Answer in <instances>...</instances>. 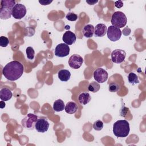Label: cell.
Returning a JSON list of instances; mask_svg holds the SVG:
<instances>
[{
    "instance_id": "6da1fadb",
    "label": "cell",
    "mask_w": 146,
    "mask_h": 146,
    "mask_svg": "<svg viewBox=\"0 0 146 146\" xmlns=\"http://www.w3.org/2000/svg\"><path fill=\"white\" fill-rule=\"evenodd\" d=\"M23 66L17 60H13L6 64L2 69V74L7 80L15 81L23 75Z\"/></svg>"
},
{
    "instance_id": "7a4b0ae2",
    "label": "cell",
    "mask_w": 146,
    "mask_h": 146,
    "mask_svg": "<svg viewBox=\"0 0 146 146\" xmlns=\"http://www.w3.org/2000/svg\"><path fill=\"white\" fill-rule=\"evenodd\" d=\"M129 131V124L125 120H119L113 124V133L117 137H127Z\"/></svg>"
},
{
    "instance_id": "3957f363",
    "label": "cell",
    "mask_w": 146,
    "mask_h": 146,
    "mask_svg": "<svg viewBox=\"0 0 146 146\" xmlns=\"http://www.w3.org/2000/svg\"><path fill=\"white\" fill-rule=\"evenodd\" d=\"M15 2L14 0H2L0 8V18L7 19L12 15V11Z\"/></svg>"
},
{
    "instance_id": "277c9868",
    "label": "cell",
    "mask_w": 146,
    "mask_h": 146,
    "mask_svg": "<svg viewBox=\"0 0 146 146\" xmlns=\"http://www.w3.org/2000/svg\"><path fill=\"white\" fill-rule=\"evenodd\" d=\"M127 22V19L124 13L118 11L112 14L111 19L112 26L119 29L122 28L126 25Z\"/></svg>"
},
{
    "instance_id": "5b68a950",
    "label": "cell",
    "mask_w": 146,
    "mask_h": 146,
    "mask_svg": "<svg viewBox=\"0 0 146 146\" xmlns=\"http://www.w3.org/2000/svg\"><path fill=\"white\" fill-rule=\"evenodd\" d=\"M38 116L33 113H29L21 121L23 127L27 129H33L38 120Z\"/></svg>"
},
{
    "instance_id": "8992f818",
    "label": "cell",
    "mask_w": 146,
    "mask_h": 146,
    "mask_svg": "<svg viewBox=\"0 0 146 146\" xmlns=\"http://www.w3.org/2000/svg\"><path fill=\"white\" fill-rule=\"evenodd\" d=\"M26 8L25 5L21 3H16L14 6L12 11V15L14 18L21 19L26 14Z\"/></svg>"
},
{
    "instance_id": "52a82bcc",
    "label": "cell",
    "mask_w": 146,
    "mask_h": 146,
    "mask_svg": "<svg viewBox=\"0 0 146 146\" xmlns=\"http://www.w3.org/2000/svg\"><path fill=\"white\" fill-rule=\"evenodd\" d=\"M121 31L120 29L110 26L107 29V35L108 38L112 42H116L120 39L121 36Z\"/></svg>"
},
{
    "instance_id": "ba28073f",
    "label": "cell",
    "mask_w": 146,
    "mask_h": 146,
    "mask_svg": "<svg viewBox=\"0 0 146 146\" xmlns=\"http://www.w3.org/2000/svg\"><path fill=\"white\" fill-rule=\"evenodd\" d=\"M70 47L65 43L58 44L55 48V55L60 58L67 56L70 54Z\"/></svg>"
},
{
    "instance_id": "9c48e42d",
    "label": "cell",
    "mask_w": 146,
    "mask_h": 146,
    "mask_svg": "<svg viewBox=\"0 0 146 146\" xmlns=\"http://www.w3.org/2000/svg\"><path fill=\"white\" fill-rule=\"evenodd\" d=\"M84 62L83 58L78 54L71 55L68 59V65L73 69L79 68Z\"/></svg>"
},
{
    "instance_id": "30bf717a",
    "label": "cell",
    "mask_w": 146,
    "mask_h": 146,
    "mask_svg": "<svg viewBox=\"0 0 146 146\" xmlns=\"http://www.w3.org/2000/svg\"><path fill=\"white\" fill-rule=\"evenodd\" d=\"M94 78L96 82L103 83L107 80L108 73L104 69L98 68L94 72Z\"/></svg>"
},
{
    "instance_id": "8fae6325",
    "label": "cell",
    "mask_w": 146,
    "mask_h": 146,
    "mask_svg": "<svg viewBox=\"0 0 146 146\" xmlns=\"http://www.w3.org/2000/svg\"><path fill=\"white\" fill-rule=\"evenodd\" d=\"M125 52L121 49H116L111 53V60L112 62L115 63H121L123 62L125 58Z\"/></svg>"
},
{
    "instance_id": "7c38bea8",
    "label": "cell",
    "mask_w": 146,
    "mask_h": 146,
    "mask_svg": "<svg viewBox=\"0 0 146 146\" xmlns=\"http://www.w3.org/2000/svg\"><path fill=\"white\" fill-rule=\"evenodd\" d=\"M49 125L50 124L46 119H38L35 123V128L38 132L44 133L47 131Z\"/></svg>"
},
{
    "instance_id": "4fadbf2b",
    "label": "cell",
    "mask_w": 146,
    "mask_h": 146,
    "mask_svg": "<svg viewBox=\"0 0 146 146\" xmlns=\"http://www.w3.org/2000/svg\"><path fill=\"white\" fill-rule=\"evenodd\" d=\"M62 40L65 44L67 45H71L75 42L76 36L75 33L68 30L64 33L62 37Z\"/></svg>"
},
{
    "instance_id": "5bb4252c",
    "label": "cell",
    "mask_w": 146,
    "mask_h": 146,
    "mask_svg": "<svg viewBox=\"0 0 146 146\" xmlns=\"http://www.w3.org/2000/svg\"><path fill=\"white\" fill-rule=\"evenodd\" d=\"M107 31L106 25L103 23H99L96 25L94 29V34L96 37H102L106 35Z\"/></svg>"
},
{
    "instance_id": "9a60e30c",
    "label": "cell",
    "mask_w": 146,
    "mask_h": 146,
    "mask_svg": "<svg viewBox=\"0 0 146 146\" xmlns=\"http://www.w3.org/2000/svg\"><path fill=\"white\" fill-rule=\"evenodd\" d=\"M13 96V93L11 90L6 87L2 88L0 91V99L3 101H8Z\"/></svg>"
},
{
    "instance_id": "2e32d148",
    "label": "cell",
    "mask_w": 146,
    "mask_h": 146,
    "mask_svg": "<svg viewBox=\"0 0 146 146\" xmlns=\"http://www.w3.org/2000/svg\"><path fill=\"white\" fill-rule=\"evenodd\" d=\"M95 27L92 25L88 24L84 26L82 30L83 35L86 38H91L94 34Z\"/></svg>"
},
{
    "instance_id": "e0dca14e",
    "label": "cell",
    "mask_w": 146,
    "mask_h": 146,
    "mask_svg": "<svg viewBox=\"0 0 146 146\" xmlns=\"http://www.w3.org/2000/svg\"><path fill=\"white\" fill-rule=\"evenodd\" d=\"M64 110L68 114H73L77 111L78 106L74 102H68L64 107Z\"/></svg>"
},
{
    "instance_id": "ac0fdd59",
    "label": "cell",
    "mask_w": 146,
    "mask_h": 146,
    "mask_svg": "<svg viewBox=\"0 0 146 146\" xmlns=\"http://www.w3.org/2000/svg\"><path fill=\"white\" fill-rule=\"evenodd\" d=\"M58 78L62 82L68 81L71 77V73L68 70L63 69L60 70L58 73Z\"/></svg>"
},
{
    "instance_id": "d6986e66",
    "label": "cell",
    "mask_w": 146,
    "mask_h": 146,
    "mask_svg": "<svg viewBox=\"0 0 146 146\" xmlns=\"http://www.w3.org/2000/svg\"><path fill=\"white\" fill-rule=\"evenodd\" d=\"M91 99V97L88 92H82L78 96V100L82 104L85 105L88 103Z\"/></svg>"
},
{
    "instance_id": "ffe728a7",
    "label": "cell",
    "mask_w": 146,
    "mask_h": 146,
    "mask_svg": "<svg viewBox=\"0 0 146 146\" xmlns=\"http://www.w3.org/2000/svg\"><path fill=\"white\" fill-rule=\"evenodd\" d=\"M64 104L61 99L55 100L53 104V110L56 112H61L64 109Z\"/></svg>"
},
{
    "instance_id": "44dd1931",
    "label": "cell",
    "mask_w": 146,
    "mask_h": 146,
    "mask_svg": "<svg viewBox=\"0 0 146 146\" xmlns=\"http://www.w3.org/2000/svg\"><path fill=\"white\" fill-rule=\"evenodd\" d=\"M128 82L132 84L139 83V80L138 79V77L137 75L132 72L129 73L128 75Z\"/></svg>"
},
{
    "instance_id": "7402d4cb",
    "label": "cell",
    "mask_w": 146,
    "mask_h": 146,
    "mask_svg": "<svg viewBox=\"0 0 146 146\" xmlns=\"http://www.w3.org/2000/svg\"><path fill=\"white\" fill-rule=\"evenodd\" d=\"M100 84L96 82H92L89 84L88 86V91L94 93L98 92L100 90Z\"/></svg>"
},
{
    "instance_id": "603a6c76",
    "label": "cell",
    "mask_w": 146,
    "mask_h": 146,
    "mask_svg": "<svg viewBox=\"0 0 146 146\" xmlns=\"http://www.w3.org/2000/svg\"><path fill=\"white\" fill-rule=\"evenodd\" d=\"M27 58L30 60H33L34 58L35 51L32 47H27L26 49Z\"/></svg>"
},
{
    "instance_id": "cb8c5ba5",
    "label": "cell",
    "mask_w": 146,
    "mask_h": 146,
    "mask_svg": "<svg viewBox=\"0 0 146 146\" xmlns=\"http://www.w3.org/2000/svg\"><path fill=\"white\" fill-rule=\"evenodd\" d=\"M108 90L111 92H116L120 90V86L115 82L111 83L109 84Z\"/></svg>"
},
{
    "instance_id": "d4e9b609",
    "label": "cell",
    "mask_w": 146,
    "mask_h": 146,
    "mask_svg": "<svg viewBox=\"0 0 146 146\" xmlns=\"http://www.w3.org/2000/svg\"><path fill=\"white\" fill-rule=\"evenodd\" d=\"M93 128L96 131H100L103 128V122L100 120H97L93 124Z\"/></svg>"
},
{
    "instance_id": "484cf974",
    "label": "cell",
    "mask_w": 146,
    "mask_h": 146,
    "mask_svg": "<svg viewBox=\"0 0 146 146\" xmlns=\"http://www.w3.org/2000/svg\"><path fill=\"white\" fill-rule=\"evenodd\" d=\"M9 43V40L7 38L4 36H1L0 37V46L2 47H6Z\"/></svg>"
},
{
    "instance_id": "4316f807",
    "label": "cell",
    "mask_w": 146,
    "mask_h": 146,
    "mask_svg": "<svg viewBox=\"0 0 146 146\" xmlns=\"http://www.w3.org/2000/svg\"><path fill=\"white\" fill-rule=\"evenodd\" d=\"M66 18L70 21H75L78 19V15L74 13L70 12L66 15Z\"/></svg>"
},
{
    "instance_id": "83f0119b",
    "label": "cell",
    "mask_w": 146,
    "mask_h": 146,
    "mask_svg": "<svg viewBox=\"0 0 146 146\" xmlns=\"http://www.w3.org/2000/svg\"><path fill=\"white\" fill-rule=\"evenodd\" d=\"M115 6L117 8H121L123 6V2L121 1H118L115 2Z\"/></svg>"
},
{
    "instance_id": "f1b7e54d",
    "label": "cell",
    "mask_w": 146,
    "mask_h": 146,
    "mask_svg": "<svg viewBox=\"0 0 146 146\" xmlns=\"http://www.w3.org/2000/svg\"><path fill=\"white\" fill-rule=\"evenodd\" d=\"M52 2V1H48V0H47V1H39V3L40 4H41L42 5H43V6L48 5L50 4Z\"/></svg>"
},
{
    "instance_id": "f546056e",
    "label": "cell",
    "mask_w": 146,
    "mask_h": 146,
    "mask_svg": "<svg viewBox=\"0 0 146 146\" xmlns=\"http://www.w3.org/2000/svg\"><path fill=\"white\" fill-rule=\"evenodd\" d=\"M98 2V1H86V2L91 5H93L96 3Z\"/></svg>"
},
{
    "instance_id": "4dcf8cb0",
    "label": "cell",
    "mask_w": 146,
    "mask_h": 146,
    "mask_svg": "<svg viewBox=\"0 0 146 146\" xmlns=\"http://www.w3.org/2000/svg\"><path fill=\"white\" fill-rule=\"evenodd\" d=\"M0 104H1V105H0L1 108H3L5 107V105H6V104H5V101H3V100L1 101Z\"/></svg>"
}]
</instances>
